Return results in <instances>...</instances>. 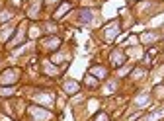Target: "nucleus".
<instances>
[{
	"label": "nucleus",
	"mask_w": 164,
	"mask_h": 121,
	"mask_svg": "<svg viewBox=\"0 0 164 121\" xmlns=\"http://www.w3.org/2000/svg\"><path fill=\"white\" fill-rule=\"evenodd\" d=\"M8 33H12V27H4V31H2V35H0V37H2V39H6Z\"/></svg>",
	"instance_id": "15"
},
{
	"label": "nucleus",
	"mask_w": 164,
	"mask_h": 121,
	"mask_svg": "<svg viewBox=\"0 0 164 121\" xmlns=\"http://www.w3.org/2000/svg\"><path fill=\"white\" fill-rule=\"evenodd\" d=\"M59 45H61V41L57 39V37H53V39H47V41H45V47H47V49H57Z\"/></svg>",
	"instance_id": "8"
},
{
	"label": "nucleus",
	"mask_w": 164,
	"mask_h": 121,
	"mask_svg": "<svg viewBox=\"0 0 164 121\" xmlns=\"http://www.w3.org/2000/svg\"><path fill=\"white\" fill-rule=\"evenodd\" d=\"M149 100H150V96L147 94V92H143V94L139 96L137 100H135V103H137L139 107H143V106H147V103H149Z\"/></svg>",
	"instance_id": "5"
},
{
	"label": "nucleus",
	"mask_w": 164,
	"mask_h": 121,
	"mask_svg": "<svg viewBox=\"0 0 164 121\" xmlns=\"http://www.w3.org/2000/svg\"><path fill=\"white\" fill-rule=\"evenodd\" d=\"M18 70L16 68H10V70H4L2 76H0V84H14L16 80H18Z\"/></svg>",
	"instance_id": "1"
},
{
	"label": "nucleus",
	"mask_w": 164,
	"mask_h": 121,
	"mask_svg": "<svg viewBox=\"0 0 164 121\" xmlns=\"http://www.w3.org/2000/svg\"><path fill=\"white\" fill-rule=\"evenodd\" d=\"M113 90H115V82H109V84L104 88V94H113Z\"/></svg>",
	"instance_id": "12"
},
{
	"label": "nucleus",
	"mask_w": 164,
	"mask_h": 121,
	"mask_svg": "<svg viewBox=\"0 0 164 121\" xmlns=\"http://www.w3.org/2000/svg\"><path fill=\"white\" fill-rule=\"evenodd\" d=\"M65 92L67 94H76L78 92V82H67L65 84Z\"/></svg>",
	"instance_id": "7"
},
{
	"label": "nucleus",
	"mask_w": 164,
	"mask_h": 121,
	"mask_svg": "<svg viewBox=\"0 0 164 121\" xmlns=\"http://www.w3.org/2000/svg\"><path fill=\"white\" fill-rule=\"evenodd\" d=\"M117 33H119V22L115 20V22H112L108 27H106V39H113Z\"/></svg>",
	"instance_id": "3"
},
{
	"label": "nucleus",
	"mask_w": 164,
	"mask_h": 121,
	"mask_svg": "<svg viewBox=\"0 0 164 121\" xmlns=\"http://www.w3.org/2000/svg\"><path fill=\"white\" fill-rule=\"evenodd\" d=\"M78 20L80 22H90V20H92V12H80V16H78Z\"/></svg>",
	"instance_id": "11"
},
{
	"label": "nucleus",
	"mask_w": 164,
	"mask_h": 121,
	"mask_svg": "<svg viewBox=\"0 0 164 121\" xmlns=\"http://www.w3.org/2000/svg\"><path fill=\"white\" fill-rule=\"evenodd\" d=\"M14 94V88H0V96H12Z\"/></svg>",
	"instance_id": "13"
},
{
	"label": "nucleus",
	"mask_w": 164,
	"mask_h": 121,
	"mask_svg": "<svg viewBox=\"0 0 164 121\" xmlns=\"http://www.w3.org/2000/svg\"><path fill=\"white\" fill-rule=\"evenodd\" d=\"M96 121H109V119H108V115H106V113H100L96 117Z\"/></svg>",
	"instance_id": "16"
},
{
	"label": "nucleus",
	"mask_w": 164,
	"mask_h": 121,
	"mask_svg": "<svg viewBox=\"0 0 164 121\" xmlns=\"http://www.w3.org/2000/svg\"><path fill=\"white\" fill-rule=\"evenodd\" d=\"M86 84L92 86V84H96V80H94V78H86Z\"/></svg>",
	"instance_id": "18"
},
{
	"label": "nucleus",
	"mask_w": 164,
	"mask_h": 121,
	"mask_svg": "<svg viewBox=\"0 0 164 121\" xmlns=\"http://www.w3.org/2000/svg\"><path fill=\"white\" fill-rule=\"evenodd\" d=\"M47 2H55V0H47Z\"/></svg>",
	"instance_id": "19"
},
{
	"label": "nucleus",
	"mask_w": 164,
	"mask_h": 121,
	"mask_svg": "<svg viewBox=\"0 0 164 121\" xmlns=\"http://www.w3.org/2000/svg\"><path fill=\"white\" fill-rule=\"evenodd\" d=\"M68 8H71V4H63V6H61L59 10L55 12V20H57V18H61V16H65V12H67Z\"/></svg>",
	"instance_id": "10"
},
{
	"label": "nucleus",
	"mask_w": 164,
	"mask_h": 121,
	"mask_svg": "<svg viewBox=\"0 0 164 121\" xmlns=\"http://www.w3.org/2000/svg\"><path fill=\"white\" fill-rule=\"evenodd\" d=\"M37 10H39V4H35V6L30 10V18H37Z\"/></svg>",
	"instance_id": "14"
},
{
	"label": "nucleus",
	"mask_w": 164,
	"mask_h": 121,
	"mask_svg": "<svg viewBox=\"0 0 164 121\" xmlns=\"http://www.w3.org/2000/svg\"><path fill=\"white\" fill-rule=\"evenodd\" d=\"M160 117H164V110H160V111H154L153 115H149L145 121H156V119H160Z\"/></svg>",
	"instance_id": "9"
},
{
	"label": "nucleus",
	"mask_w": 164,
	"mask_h": 121,
	"mask_svg": "<svg viewBox=\"0 0 164 121\" xmlns=\"http://www.w3.org/2000/svg\"><path fill=\"white\" fill-rule=\"evenodd\" d=\"M90 72H92V76H96V78H106L108 70H106V68H102V66H94V68L90 70Z\"/></svg>",
	"instance_id": "6"
},
{
	"label": "nucleus",
	"mask_w": 164,
	"mask_h": 121,
	"mask_svg": "<svg viewBox=\"0 0 164 121\" xmlns=\"http://www.w3.org/2000/svg\"><path fill=\"white\" fill-rule=\"evenodd\" d=\"M10 12H2V14H0V20H8V18H10Z\"/></svg>",
	"instance_id": "17"
},
{
	"label": "nucleus",
	"mask_w": 164,
	"mask_h": 121,
	"mask_svg": "<svg viewBox=\"0 0 164 121\" xmlns=\"http://www.w3.org/2000/svg\"><path fill=\"white\" fill-rule=\"evenodd\" d=\"M123 62H125V55H123V53H119V51H115L112 55V65L113 66H119V65H123Z\"/></svg>",
	"instance_id": "4"
},
{
	"label": "nucleus",
	"mask_w": 164,
	"mask_h": 121,
	"mask_svg": "<svg viewBox=\"0 0 164 121\" xmlns=\"http://www.w3.org/2000/svg\"><path fill=\"white\" fill-rule=\"evenodd\" d=\"M30 113H31V117H33V121H45V119H49L51 117V113L49 111H45V110H41V107H30Z\"/></svg>",
	"instance_id": "2"
}]
</instances>
